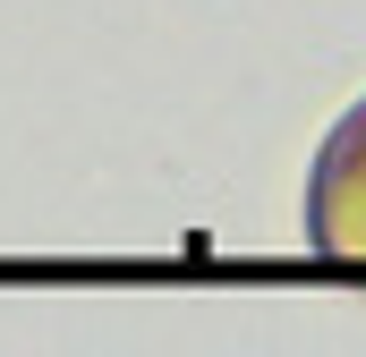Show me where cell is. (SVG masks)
<instances>
[{
  "mask_svg": "<svg viewBox=\"0 0 366 357\" xmlns=\"http://www.w3.org/2000/svg\"><path fill=\"white\" fill-rule=\"evenodd\" d=\"M307 238L341 264H366V102L324 136L307 178Z\"/></svg>",
  "mask_w": 366,
  "mask_h": 357,
  "instance_id": "cell-1",
  "label": "cell"
}]
</instances>
